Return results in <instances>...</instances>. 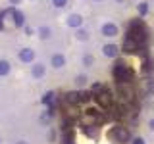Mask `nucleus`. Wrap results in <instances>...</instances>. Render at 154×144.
Returning <instances> with one entry per match:
<instances>
[{"instance_id":"1","label":"nucleus","mask_w":154,"mask_h":144,"mask_svg":"<svg viewBox=\"0 0 154 144\" xmlns=\"http://www.w3.org/2000/svg\"><path fill=\"white\" fill-rule=\"evenodd\" d=\"M127 37L135 38V40L141 42V44H144V42L148 40V31H146V27H144V23L141 21V19H133V21L129 23Z\"/></svg>"},{"instance_id":"2","label":"nucleus","mask_w":154,"mask_h":144,"mask_svg":"<svg viewBox=\"0 0 154 144\" xmlns=\"http://www.w3.org/2000/svg\"><path fill=\"white\" fill-rule=\"evenodd\" d=\"M112 75H114L116 83H131V81H133V73H131V69H129V67L125 65V64H122V62L114 65Z\"/></svg>"},{"instance_id":"3","label":"nucleus","mask_w":154,"mask_h":144,"mask_svg":"<svg viewBox=\"0 0 154 144\" xmlns=\"http://www.w3.org/2000/svg\"><path fill=\"white\" fill-rule=\"evenodd\" d=\"M94 98H96V104H98L100 108H104V110H112L114 108V98H112V94H110V90H106V88L98 90Z\"/></svg>"},{"instance_id":"4","label":"nucleus","mask_w":154,"mask_h":144,"mask_svg":"<svg viewBox=\"0 0 154 144\" xmlns=\"http://www.w3.org/2000/svg\"><path fill=\"white\" fill-rule=\"evenodd\" d=\"M104 119H106V115L100 112V110L89 108V110L85 112V123H89V125H102Z\"/></svg>"},{"instance_id":"5","label":"nucleus","mask_w":154,"mask_h":144,"mask_svg":"<svg viewBox=\"0 0 154 144\" xmlns=\"http://www.w3.org/2000/svg\"><path fill=\"white\" fill-rule=\"evenodd\" d=\"M123 50L129 52V54H144V44L137 42V40H135V38H131V37H125V40H123Z\"/></svg>"},{"instance_id":"6","label":"nucleus","mask_w":154,"mask_h":144,"mask_svg":"<svg viewBox=\"0 0 154 144\" xmlns=\"http://www.w3.org/2000/svg\"><path fill=\"white\" fill-rule=\"evenodd\" d=\"M118 92L125 102H129V104L135 102V92L131 88V83H118Z\"/></svg>"},{"instance_id":"7","label":"nucleus","mask_w":154,"mask_h":144,"mask_svg":"<svg viewBox=\"0 0 154 144\" xmlns=\"http://www.w3.org/2000/svg\"><path fill=\"white\" fill-rule=\"evenodd\" d=\"M110 138L116 142H127L129 138V131L125 127H114L112 131H110Z\"/></svg>"},{"instance_id":"8","label":"nucleus","mask_w":154,"mask_h":144,"mask_svg":"<svg viewBox=\"0 0 154 144\" xmlns=\"http://www.w3.org/2000/svg\"><path fill=\"white\" fill-rule=\"evenodd\" d=\"M102 35L104 37H116L118 35V27L112 25V23H106V25L102 27Z\"/></svg>"},{"instance_id":"9","label":"nucleus","mask_w":154,"mask_h":144,"mask_svg":"<svg viewBox=\"0 0 154 144\" xmlns=\"http://www.w3.org/2000/svg\"><path fill=\"white\" fill-rule=\"evenodd\" d=\"M33 58H35V52L31 48H25V50L19 52V60L21 62H33Z\"/></svg>"},{"instance_id":"10","label":"nucleus","mask_w":154,"mask_h":144,"mask_svg":"<svg viewBox=\"0 0 154 144\" xmlns=\"http://www.w3.org/2000/svg\"><path fill=\"white\" fill-rule=\"evenodd\" d=\"M81 23H83V17L77 16V14H73V16L67 19V25H69V27H79Z\"/></svg>"},{"instance_id":"11","label":"nucleus","mask_w":154,"mask_h":144,"mask_svg":"<svg viewBox=\"0 0 154 144\" xmlns=\"http://www.w3.org/2000/svg\"><path fill=\"white\" fill-rule=\"evenodd\" d=\"M104 56H108V58L118 56V48H116L114 44H106V46H104Z\"/></svg>"},{"instance_id":"12","label":"nucleus","mask_w":154,"mask_h":144,"mask_svg":"<svg viewBox=\"0 0 154 144\" xmlns=\"http://www.w3.org/2000/svg\"><path fill=\"white\" fill-rule=\"evenodd\" d=\"M64 64H66V58H64V56L56 54L54 58H52V65H54V67H62Z\"/></svg>"},{"instance_id":"13","label":"nucleus","mask_w":154,"mask_h":144,"mask_svg":"<svg viewBox=\"0 0 154 144\" xmlns=\"http://www.w3.org/2000/svg\"><path fill=\"white\" fill-rule=\"evenodd\" d=\"M152 69H154V62L150 58H146V60H144V65H143V71L144 73H152Z\"/></svg>"},{"instance_id":"14","label":"nucleus","mask_w":154,"mask_h":144,"mask_svg":"<svg viewBox=\"0 0 154 144\" xmlns=\"http://www.w3.org/2000/svg\"><path fill=\"white\" fill-rule=\"evenodd\" d=\"M8 71H10V64L8 62H0V77H4V75H8Z\"/></svg>"},{"instance_id":"15","label":"nucleus","mask_w":154,"mask_h":144,"mask_svg":"<svg viewBox=\"0 0 154 144\" xmlns=\"http://www.w3.org/2000/svg\"><path fill=\"white\" fill-rule=\"evenodd\" d=\"M33 75H35V77H42V75H45V65H41V64L35 65V67H33Z\"/></svg>"},{"instance_id":"16","label":"nucleus","mask_w":154,"mask_h":144,"mask_svg":"<svg viewBox=\"0 0 154 144\" xmlns=\"http://www.w3.org/2000/svg\"><path fill=\"white\" fill-rule=\"evenodd\" d=\"M14 17H16V25L21 27L23 25V14L21 12H14Z\"/></svg>"},{"instance_id":"17","label":"nucleus","mask_w":154,"mask_h":144,"mask_svg":"<svg viewBox=\"0 0 154 144\" xmlns=\"http://www.w3.org/2000/svg\"><path fill=\"white\" fill-rule=\"evenodd\" d=\"M146 12H148V6H146V2H141V4H139V14H141V16H144Z\"/></svg>"},{"instance_id":"18","label":"nucleus","mask_w":154,"mask_h":144,"mask_svg":"<svg viewBox=\"0 0 154 144\" xmlns=\"http://www.w3.org/2000/svg\"><path fill=\"white\" fill-rule=\"evenodd\" d=\"M48 37H50V29H48V27H42L41 29V38H48Z\"/></svg>"},{"instance_id":"19","label":"nucleus","mask_w":154,"mask_h":144,"mask_svg":"<svg viewBox=\"0 0 154 144\" xmlns=\"http://www.w3.org/2000/svg\"><path fill=\"white\" fill-rule=\"evenodd\" d=\"M75 83H77V85H79V86H83V85L87 83V77H85V75H81V77H77V79H75Z\"/></svg>"},{"instance_id":"20","label":"nucleus","mask_w":154,"mask_h":144,"mask_svg":"<svg viewBox=\"0 0 154 144\" xmlns=\"http://www.w3.org/2000/svg\"><path fill=\"white\" fill-rule=\"evenodd\" d=\"M66 4H67V0H54V6L56 8H64Z\"/></svg>"},{"instance_id":"21","label":"nucleus","mask_w":154,"mask_h":144,"mask_svg":"<svg viewBox=\"0 0 154 144\" xmlns=\"http://www.w3.org/2000/svg\"><path fill=\"white\" fill-rule=\"evenodd\" d=\"M52 96H54V94H52V92H46V94H45V98H42V102H45V104H48V102H52Z\"/></svg>"},{"instance_id":"22","label":"nucleus","mask_w":154,"mask_h":144,"mask_svg":"<svg viewBox=\"0 0 154 144\" xmlns=\"http://www.w3.org/2000/svg\"><path fill=\"white\" fill-rule=\"evenodd\" d=\"M91 64H93V58H91V56H85V65H91Z\"/></svg>"},{"instance_id":"23","label":"nucleus","mask_w":154,"mask_h":144,"mask_svg":"<svg viewBox=\"0 0 154 144\" xmlns=\"http://www.w3.org/2000/svg\"><path fill=\"white\" fill-rule=\"evenodd\" d=\"M77 37H79V38H83V40H85V38H87V33H85V31H79V33H77Z\"/></svg>"},{"instance_id":"24","label":"nucleus","mask_w":154,"mask_h":144,"mask_svg":"<svg viewBox=\"0 0 154 144\" xmlns=\"http://www.w3.org/2000/svg\"><path fill=\"white\" fill-rule=\"evenodd\" d=\"M133 144H144L143 138H137V140H133Z\"/></svg>"},{"instance_id":"25","label":"nucleus","mask_w":154,"mask_h":144,"mask_svg":"<svg viewBox=\"0 0 154 144\" xmlns=\"http://www.w3.org/2000/svg\"><path fill=\"white\" fill-rule=\"evenodd\" d=\"M150 129H152V131H154V119H152V121H150Z\"/></svg>"},{"instance_id":"26","label":"nucleus","mask_w":154,"mask_h":144,"mask_svg":"<svg viewBox=\"0 0 154 144\" xmlns=\"http://www.w3.org/2000/svg\"><path fill=\"white\" fill-rule=\"evenodd\" d=\"M12 2H14V4H17V2H19V0H12Z\"/></svg>"},{"instance_id":"27","label":"nucleus","mask_w":154,"mask_h":144,"mask_svg":"<svg viewBox=\"0 0 154 144\" xmlns=\"http://www.w3.org/2000/svg\"><path fill=\"white\" fill-rule=\"evenodd\" d=\"M66 144H73V142H71V140H67V142H66Z\"/></svg>"},{"instance_id":"28","label":"nucleus","mask_w":154,"mask_h":144,"mask_svg":"<svg viewBox=\"0 0 154 144\" xmlns=\"http://www.w3.org/2000/svg\"><path fill=\"white\" fill-rule=\"evenodd\" d=\"M17 144H25V142H17Z\"/></svg>"}]
</instances>
